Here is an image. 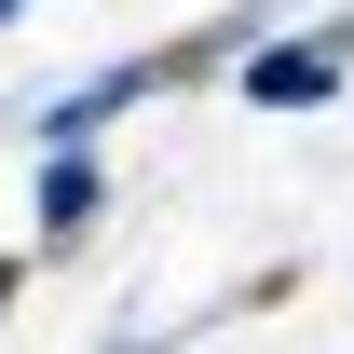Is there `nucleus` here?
Returning a JSON list of instances; mask_svg holds the SVG:
<instances>
[{
    "instance_id": "2",
    "label": "nucleus",
    "mask_w": 354,
    "mask_h": 354,
    "mask_svg": "<svg viewBox=\"0 0 354 354\" xmlns=\"http://www.w3.org/2000/svg\"><path fill=\"white\" fill-rule=\"evenodd\" d=\"M164 82H191L177 41H164V55H123V68H95V82H68V95H41V123H28V136H41V150H55V136H109L123 109H150Z\"/></svg>"
},
{
    "instance_id": "5",
    "label": "nucleus",
    "mask_w": 354,
    "mask_h": 354,
    "mask_svg": "<svg viewBox=\"0 0 354 354\" xmlns=\"http://www.w3.org/2000/svg\"><path fill=\"white\" fill-rule=\"evenodd\" d=\"M14 14H28V0H0V28H14Z\"/></svg>"
},
{
    "instance_id": "6",
    "label": "nucleus",
    "mask_w": 354,
    "mask_h": 354,
    "mask_svg": "<svg viewBox=\"0 0 354 354\" xmlns=\"http://www.w3.org/2000/svg\"><path fill=\"white\" fill-rule=\"evenodd\" d=\"M272 14H286V0H259V28H272Z\"/></svg>"
},
{
    "instance_id": "4",
    "label": "nucleus",
    "mask_w": 354,
    "mask_h": 354,
    "mask_svg": "<svg viewBox=\"0 0 354 354\" xmlns=\"http://www.w3.org/2000/svg\"><path fill=\"white\" fill-rule=\"evenodd\" d=\"M14 286H28V259H14V245H0V313H14Z\"/></svg>"
},
{
    "instance_id": "3",
    "label": "nucleus",
    "mask_w": 354,
    "mask_h": 354,
    "mask_svg": "<svg viewBox=\"0 0 354 354\" xmlns=\"http://www.w3.org/2000/svg\"><path fill=\"white\" fill-rule=\"evenodd\" d=\"M28 205H41V245H82V232H95V205H109V164H95V136H55Z\"/></svg>"
},
{
    "instance_id": "1",
    "label": "nucleus",
    "mask_w": 354,
    "mask_h": 354,
    "mask_svg": "<svg viewBox=\"0 0 354 354\" xmlns=\"http://www.w3.org/2000/svg\"><path fill=\"white\" fill-rule=\"evenodd\" d=\"M341 82H354V14L245 28V41H232V95H245V109H327Z\"/></svg>"
}]
</instances>
